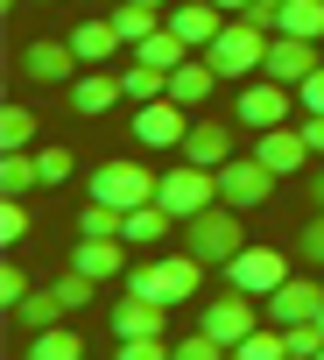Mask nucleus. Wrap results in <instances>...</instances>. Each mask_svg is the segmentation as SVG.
Wrapping results in <instances>:
<instances>
[{
	"instance_id": "f257e3e1",
	"label": "nucleus",
	"mask_w": 324,
	"mask_h": 360,
	"mask_svg": "<svg viewBox=\"0 0 324 360\" xmlns=\"http://www.w3.org/2000/svg\"><path fill=\"white\" fill-rule=\"evenodd\" d=\"M205 283V262L184 248V255H155V262H134L127 269V290L134 297H162V304H191Z\"/></svg>"
},
{
	"instance_id": "4be33fe9",
	"label": "nucleus",
	"mask_w": 324,
	"mask_h": 360,
	"mask_svg": "<svg viewBox=\"0 0 324 360\" xmlns=\"http://www.w3.org/2000/svg\"><path fill=\"white\" fill-rule=\"evenodd\" d=\"M275 36H324V0H282L275 8Z\"/></svg>"
},
{
	"instance_id": "6ab92c4d",
	"label": "nucleus",
	"mask_w": 324,
	"mask_h": 360,
	"mask_svg": "<svg viewBox=\"0 0 324 360\" xmlns=\"http://www.w3.org/2000/svg\"><path fill=\"white\" fill-rule=\"evenodd\" d=\"M177 226H184V219H177L170 205H162V198H148V205H134V212H127V248H162Z\"/></svg>"
},
{
	"instance_id": "c756f323",
	"label": "nucleus",
	"mask_w": 324,
	"mask_h": 360,
	"mask_svg": "<svg viewBox=\"0 0 324 360\" xmlns=\"http://www.w3.org/2000/svg\"><path fill=\"white\" fill-rule=\"evenodd\" d=\"M219 353H233V346H226V339H212L205 325H198L191 339H177V360H219Z\"/></svg>"
},
{
	"instance_id": "dca6fc26",
	"label": "nucleus",
	"mask_w": 324,
	"mask_h": 360,
	"mask_svg": "<svg viewBox=\"0 0 324 360\" xmlns=\"http://www.w3.org/2000/svg\"><path fill=\"white\" fill-rule=\"evenodd\" d=\"M71 269H85L92 283H113V276H127V240H99V233H78V248H71Z\"/></svg>"
},
{
	"instance_id": "39448f33",
	"label": "nucleus",
	"mask_w": 324,
	"mask_h": 360,
	"mask_svg": "<svg viewBox=\"0 0 324 360\" xmlns=\"http://www.w3.org/2000/svg\"><path fill=\"white\" fill-rule=\"evenodd\" d=\"M155 184H162V176H155V169H141V162H99V169H92V198H106V205H120V212L148 205V198H155Z\"/></svg>"
},
{
	"instance_id": "473e14b6",
	"label": "nucleus",
	"mask_w": 324,
	"mask_h": 360,
	"mask_svg": "<svg viewBox=\"0 0 324 360\" xmlns=\"http://www.w3.org/2000/svg\"><path fill=\"white\" fill-rule=\"evenodd\" d=\"M296 248H303V262H310V269H324V205H317V219L303 226V240H296Z\"/></svg>"
},
{
	"instance_id": "7c9ffc66",
	"label": "nucleus",
	"mask_w": 324,
	"mask_h": 360,
	"mask_svg": "<svg viewBox=\"0 0 324 360\" xmlns=\"http://www.w3.org/2000/svg\"><path fill=\"white\" fill-rule=\"evenodd\" d=\"M0 240H8V248H22V240H29V205H22V198L0 205Z\"/></svg>"
},
{
	"instance_id": "e433bc0d",
	"label": "nucleus",
	"mask_w": 324,
	"mask_h": 360,
	"mask_svg": "<svg viewBox=\"0 0 324 360\" xmlns=\"http://www.w3.org/2000/svg\"><path fill=\"white\" fill-rule=\"evenodd\" d=\"M219 8H226V15H240V8H254V0H219Z\"/></svg>"
},
{
	"instance_id": "412c9836",
	"label": "nucleus",
	"mask_w": 324,
	"mask_h": 360,
	"mask_svg": "<svg viewBox=\"0 0 324 360\" xmlns=\"http://www.w3.org/2000/svg\"><path fill=\"white\" fill-rule=\"evenodd\" d=\"M71 50H78L85 64H106V57L127 50V43H120V29H113V15H106V22H78V29H71Z\"/></svg>"
},
{
	"instance_id": "393cba45",
	"label": "nucleus",
	"mask_w": 324,
	"mask_h": 360,
	"mask_svg": "<svg viewBox=\"0 0 324 360\" xmlns=\"http://www.w3.org/2000/svg\"><path fill=\"white\" fill-rule=\"evenodd\" d=\"M85 353V339L57 318V325H43V332H29V360H78Z\"/></svg>"
},
{
	"instance_id": "6e6552de",
	"label": "nucleus",
	"mask_w": 324,
	"mask_h": 360,
	"mask_svg": "<svg viewBox=\"0 0 324 360\" xmlns=\"http://www.w3.org/2000/svg\"><path fill=\"white\" fill-rule=\"evenodd\" d=\"M261 304H268V325H303V318L324 311V283L317 276H282Z\"/></svg>"
},
{
	"instance_id": "f704fd0d",
	"label": "nucleus",
	"mask_w": 324,
	"mask_h": 360,
	"mask_svg": "<svg viewBox=\"0 0 324 360\" xmlns=\"http://www.w3.org/2000/svg\"><path fill=\"white\" fill-rule=\"evenodd\" d=\"M0 297H8V311H15V304H22V297H29V276H22V269H15V262H8V269H0Z\"/></svg>"
},
{
	"instance_id": "f03ea898",
	"label": "nucleus",
	"mask_w": 324,
	"mask_h": 360,
	"mask_svg": "<svg viewBox=\"0 0 324 360\" xmlns=\"http://www.w3.org/2000/svg\"><path fill=\"white\" fill-rule=\"evenodd\" d=\"M184 248L205 262V269H226L240 248H247V233H240V212L219 198V205H205L198 219H184Z\"/></svg>"
},
{
	"instance_id": "b1692460",
	"label": "nucleus",
	"mask_w": 324,
	"mask_h": 360,
	"mask_svg": "<svg viewBox=\"0 0 324 360\" xmlns=\"http://www.w3.org/2000/svg\"><path fill=\"white\" fill-rule=\"evenodd\" d=\"M57 318H71V304L57 297V283H50V290H29V297L15 304V325H29V332H43V325H57Z\"/></svg>"
},
{
	"instance_id": "f8f14e48",
	"label": "nucleus",
	"mask_w": 324,
	"mask_h": 360,
	"mask_svg": "<svg viewBox=\"0 0 324 360\" xmlns=\"http://www.w3.org/2000/svg\"><path fill=\"white\" fill-rule=\"evenodd\" d=\"M317 64H324V57H317V43H310V36H275L261 71H268V78H282V85H303Z\"/></svg>"
},
{
	"instance_id": "bb28decb",
	"label": "nucleus",
	"mask_w": 324,
	"mask_h": 360,
	"mask_svg": "<svg viewBox=\"0 0 324 360\" xmlns=\"http://www.w3.org/2000/svg\"><path fill=\"white\" fill-rule=\"evenodd\" d=\"M120 85H127V99H134V106H148V99L170 92V71H155V64H141V57H134V64L120 71Z\"/></svg>"
},
{
	"instance_id": "f3484780",
	"label": "nucleus",
	"mask_w": 324,
	"mask_h": 360,
	"mask_svg": "<svg viewBox=\"0 0 324 360\" xmlns=\"http://www.w3.org/2000/svg\"><path fill=\"white\" fill-rule=\"evenodd\" d=\"M162 318H170L162 297H134V290H127V304H113V339H155Z\"/></svg>"
},
{
	"instance_id": "a19ab883",
	"label": "nucleus",
	"mask_w": 324,
	"mask_h": 360,
	"mask_svg": "<svg viewBox=\"0 0 324 360\" xmlns=\"http://www.w3.org/2000/svg\"><path fill=\"white\" fill-rule=\"evenodd\" d=\"M317 325H324V311H317Z\"/></svg>"
},
{
	"instance_id": "9d476101",
	"label": "nucleus",
	"mask_w": 324,
	"mask_h": 360,
	"mask_svg": "<svg viewBox=\"0 0 324 360\" xmlns=\"http://www.w3.org/2000/svg\"><path fill=\"white\" fill-rule=\"evenodd\" d=\"M289 99H296V85H282V78H261V85H247L240 92V127H282L289 120Z\"/></svg>"
},
{
	"instance_id": "72a5a7b5",
	"label": "nucleus",
	"mask_w": 324,
	"mask_h": 360,
	"mask_svg": "<svg viewBox=\"0 0 324 360\" xmlns=\"http://www.w3.org/2000/svg\"><path fill=\"white\" fill-rule=\"evenodd\" d=\"M296 106H303V113H324V64H317V71L296 85Z\"/></svg>"
},
{
	"instance_id": "5701e85b",
	"label": "nucleus",
	"mask_w": 324,
	"mask_h": 360,
	"mask_svg": "<svg viewBox=\"0 0 324 360\" xmlns=\"http://www.w3.org/2000/svg\"><path fill=\"white\" fill-rule=\"evenodd\" d=\"M0 191H8V198H29V191H43L36 148H8V162H0Z\"/></svg>"
},
{
	"instance_id": "c9c22d12",
	"label": "nucleus",
	"mask_w": 324,
	"mask_h": 360,
	"mask_svg": "<svg viewBox=\"0 0 324 360\" xmlns=\"http://www.w3.org/2000/svg\"><path fill=\"white\" fill-rule=\"evenodd\" d=\"M296 127H303V141H310V155H324V113H303Z\"/></svg>"
},
{
	"instance_id": "423d86ee",
	"label": "nucleus",
	"mask_w": 324,
	"mask_h": 360,
	"mask_svg": "<svg viewBox=\"0 0 324 360\" xmlns=\"http://www.w3.org/2000/svg\"><path fill=\"white\" fill-rule=\"evenodd\" d=\"M184 134H191V106H177L170 92L134 106V141L141 148H184Z\"/></svg>"
},
{
	"instance_id": "a878e982",
	"label": "nucleus",
	"mask_w": 324,
	"mask_h": 360,
	"mask_svg": "<svg viewBox=\"0 0 324 360\" xmlns=\"http://www.w3.org/2000/svg\"><path fill=\"white\" fill-rule=\"evenodd\" d=\"M113 29H120V43L134 50V43H148V36L162 29V8H141V0H120V8H113Z\"/></svg>"
},
{
	"instance_id": "ddd939ff",
	"label": "nucleus",
	"mask_w": 324,
	"mask_h": 360,
	"mask_svg": "<svg viewBox=\"0 0 324 360\" xmlns=\"http://www.w3.org/2000/svg\"><path fill=\"white\" fill-rule=\"evenodd\" d=\"M226 276H233L240 290H254V297H268V290H275V283L289 276V262H282L275 248H240V255L226 262Z\"/></svg>"
},
{
	"instance_id": "20e7f679",
	"label": "nucleus",
	"mask_w": 324,
	"mask_h": 360,
	"mask_svg": "<svg viewBox=\"0 0 324 360\" xmlns=\"http://www.w3.org/2000/svg\"><path fill=\"white\" fill-rule=\"evenodd\" d=\"M275 184H282V176H275L261 155H233V162H219V198H226L233 212L268 205V198H275Z\"/></svg>"
},
{
	"instance_id": "2eb2a0df",
	"label": "nucleus",
	"mask_w": 324,
	"mask_h": 360,
	"mask_svg": "<svg viewBox=\"0 0 324 360\" xmlns=\"http://www.w3.org/2000/svg\"><path fill=\"white\" fill-rule=\"evenodd\" d=\"M78 64H85V57H78L71 43H50V36L22 50V71H29V78H43V85H71V78H78Z\"/></svg>"
},
{
	"instance_id": "7ed1b4c3",
	"label": "nucleus",
	"mask_w": 324,
	"mask_h": 360,
	"mask_svg": "<svg viewBox=\"0 0 324 360\" xmlns=\"http://www.w3.org/2000/svg\"><path fill=\"white\" fill-rule=\"evenodd\" d=\"M155 198L170 205L177 219H198L205 205H219V169H205V162H177V169H162V184H155Z\"/></svg>"
},
{
	"instance_id": "1a4fd4ad",
	"label": "nucleus",
	"mask_w": 324,
	"mask_h": 360,
	"mask_svg": "<svg viewBox=\"0 0 324 360\" xmlns=\"http://www.w3.org/2000/svg\"><path fill=\"white\" fill-rule=\"evenodd\" d=\"M120 99H127V85H120V71H106V64H92V71L71 78V113H85V120L113 113Z\"/></svg>"
},
{
	"instance_id": "ea45409f",
	"label": "nucleus",
	"mask_w": 324,
	"mask_h": 360,
	"mask_svg": "<svg viewBox=\"0 0 324 360\" xmlns=\"http://www.w3.org/2000/svg\"><path fill=\"white\" fill-rule=\"evenodd\" d=\"M36 8H50V0H36Z\"/></svg>"
},
{
	"instance_id": "4c0bfd02",
	"label": "nucleus",
	"mask_w": 324,
	"mask_h": 360,
	"mask_svg": "<svg viewBox=\"0 0 324 360\" xmlns=\"http://www.w3.org/2000/svg\"><path fill=\"white\" fill-rule=\"evenodd\" d=\"M310 198H317V205H324V169H317V184H310Z\"/></svg>"
},
{
	"instance_id": "2f4dec72",
	"label": "nucleus",
	"mask_w": 324,
	"mask_h": 360,
	"mask_svg": "<svg viewBox=\"0 0 324 360\" xmlns=\"http://www.w3.org/2000/svg\"><path fill=\"white\" fill-rule=\"evenodd\" d=\"M120 360H177V346L162 339V332L155 339H120Z\"/></svg>"
},
{
	"instance_id": "cd10ccee",
	"label": "nucleus",
	"mask_w": 324,
	"mask_h": 360,
	"mask_svg": "<svg viewBox=\"0 0 324 360\" xmlns=\"http://www.w3.org/2000/svg\"><path fill=\"white\" fill-rule=\"evenodd\" d=\"M36 134H43V120H36L29 106H8V113H0V148H36Z\"/></svg>"
},
{
	"instance_id": "0eeeda50",
	"label": "nucleus",
	"mask_w": 324,
	"mask_h": 360,
	"mask_svg": "<svg viewBox=\"0 0 324 360\" xmlns=\"http://www.w3.org/2000/svg\"><path fill=\"white\" fill-rule=\"evenodd\" d=\"M198 325H205L212 339H226V346H240V339H247V332L261 325V297L233 283V290H226L219 304H205V318H198Z\"/></svg>"
},
{
	"instance_id": "c85d7f7f",
	"label": "nucleus",
	"mask_w": 324,
	"mask_h": 360,
	"mask_svg": "<svg viewBox=\"0 0 324 360\" xmlns=\"http://www.w3.org/2000/svg\"><path fill=\"white\" fill-rule=\"evenodd\" d=\"M36 169H43V184H64V176H71V148H57V141H36Z\"/></svg>"
},
{
	"instance_id": "aec40b11",
	"label": "nucleus",
	"mask_w": 324,
	"mask_h": 360,
	"mask_svg": "<svg viewBox=\"0 0 324 360\" xmlns=\"http://www.w3.org/2000/svg\"><path fill=\"white\" fill-rule=\"evenodd\" d=\"M184 155L205 162V169H219V162H233V134H226L219 120H198V127L184 134Z\"/></svg>"
},
{
	"instance_id": "a211bd4d",
	"label": "nucleus",
	"mask_w": 324,
	"mask_h": 360,
	"mask_svg": "<svg viewBox=\"0 0 324 360\" xmlns=\"http://www.w3.org/2000/svg\"><path fill=\"white\" fill-rule=\"evenodd\" d=\"M212 85H219V71H212V57H205V50H198V57H184V64L170 71V99H177V106H191V113L212 99Z\"/></svg>"
},
{
	"instance_id": "4468645a",
	"label": "nucleus",
	"mask_w": 324,
	"mask_h": 360,
	"mask_svg": "<svg viewBox=\"0 0 324 360\" xmlns=\"http://www.w3.org/2000/svg\"><path fill=\"white\" fill-rule=\"evenodd\" d=\"M170 29H177L191 50H212V36L226 29V8H219V0H177V8H170Z\"/></svg>"
},
{
	"instance_id": "58836bf2",
	"label": "nucleus",
	"mask_w": 324,
	"mask_h": 360,
	"mask_svg": "<svg viewBox=\"0 0 324 360\" xmlns=\"http://www.w3.org/2000/svg\"><path fill=\"white\" fill-rule=\"evenodd\" d=\"M141 8H162V15H170V8H177V0H141Z\"/></svg>"
},
{
	"instance_id": "9b49d317",
	"label": "nucleus",
	"mask_w": 324,
	"mask_h": 360,
	"mask_svg": "<svg viewBox=\"0 0 324 360\" xmlns=\"http://www.w3.org/2000/svg\"><path fill=\"white\" fill-rule=\"evenodd\" d=\"M254 155H261L275 176H296V169L310 162V141H303V127L282 120V127H261V134H254Z\"/></svg>"
}]
</instances>
